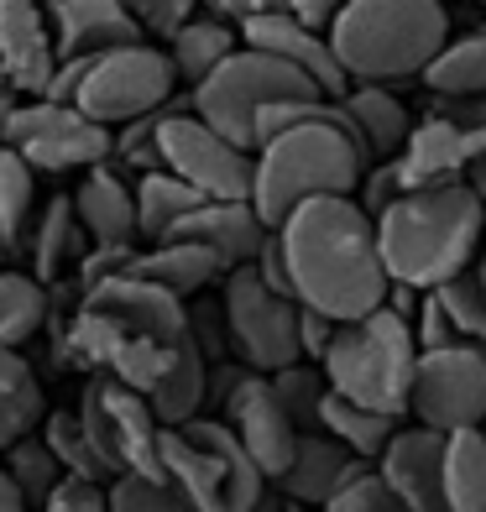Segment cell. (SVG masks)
<instances>
[{"label":"cell","mask_w":486,"mask_h":512,"mask_svg":"<svg viewBox=\"0 0 486 512\" xmlns=\"http://www.w3.org/2000/svg\"><path fill=\"white\" fill-rule=\"evenodd\" d=\"M220 408H225L220 418L230 424V434L241 439V450L257 460V471L267 481H283L304 429H298L288 418V408L277 403L272 377H262V371H230V387L220 392Z\"/></svg>","instance_id":"9a60e30c"},{"label":"cell","mask_w":486,"mask_h":512,"mask_svg":"<svg viewBox=\"0 0 486 512\" xmlns=\"http://www.w3.org/2000/svg\"><path fill=\"white\" fill-rule=\"evenodd\" d=\"M403 194V183H398V168H392V162H372V168L361 173V189H356V204L366 209V215H382V209L392 204Z\"/></svg>","instance_id":"bcb514c9"},{"label":"cell","mask_w":486,"mask_h":512,"mask_svg":"<svg viewBox=\"0 0 486 512\" xmlns=\"http://www.w3.org/2000/svg\"><path fill=\"white\" fill-rule=\"evenodd\" d=\"M0 84H6V74H0Z\"/></svg>","instance_id":"91938a15"},{"label":"cell","mask_w":486,"mask_h":512,"mask_svg":"<svg viewBox=\"0 0 486 512\" xmlns=\"http://www.w3.org/2000/svg\"><path fill=\"white\" fill-rule=\"evenodd\" d=\"M173 110V105H168ZM168 110H157V115H142V121H131V126H115V147H110V162L115 168H126V173H157L162 168V152H157V126H162V115Z\"/></svg>","instance_id":"f35d334b"},{"label":"cell","mask_w":486,"mask_h":512,"mask_svg":"<svg viewBox=\"0 0 486 512\" xmlns=\"http://www.w3.org/2000/svg\"><path fill=\"white\" fill-rule=\"evenodd\" d=\"M361 471H372L366 460H356L351 450L330 439L324 429H309L298 434V450H293V465L283 471V481H272L288 502H304V507H330L345 486H351Z\"/></svg>","instance_id":"7402d4cb"},{"label":"cell","mask_w":486,"mask_h":512,"mask_svg":"<svg viewBox=\"0 0 486 512\" xmlns=\"http://www.w3.org/2000/svg\"><path fill=\"white\" fill-rule=\"evenodd\" d=\"M48 21H53L58 58H95V53L147 42V32L136 27V16L121 0H48Z\"/></svg>","instance_id":"44dd1931"},{"label":"cell","mask_w":486,"mask_h":512,"mask_svg":"<svg viewBox=\"0 0 486 512\" xmlns=\"http://www.w3.org/2000/svg\"><path fill=\"white\" fill-rule=\"evenodd\" d=\"M251 267H257V277H262V283H267L272 293L293 298V283H288V262H283V246H277V230L267 236V246L257 251V262H251Z\"/></svg>","instance_id":"c3c4849f"},{"label":"cell","mask_w":486,"mask_h":512,"mask_svg":"<svg viewBox=\"0 0 486 512\" xmlns=\"http://www.w3.org/2000/svg\"><path fill=\"white\" fill-rule=\"evenodd\" d=\"M121 6L136 16V27L147 37H162V42H168L183 21L199 16V0H121Z\"/></svg>","instance_id":"b9f144b4"},{"label":"cell","mask_w":486,"mask_h":512,"mask_svg":"<svg viewBox=\"0 0 486 512\" xmlns=\"http://www.w3.org/2000/svg\"><path fill=\"white\" fill-rule=\"evenodd\" d=\"M434 110L450 115V121H460L466 131H486V95H476V100H439Z\"/></svg>","instance_id":"816d5d0a"},{"label":"cell","mask_w":486,"mask_h":512,"mask_svg":"<svg viewBox=\"0 0 486 512\" xmlns=\"http://www.w3.org/2000/svg\"><path fill=\"white\" fill-rule=\"evenodd\" d=\"M16 105H21V95L11 84H0V142H6V126H11V115H16Z\"/></svg>","instance_id":"11a10c76"},{"label":"cell","mask_w":486,"mask_h":512,"mask_svg":"<svg viewBox=\"0 0 486 512\" xmlns=\"http://www.w3.org/2000/svg\"><path fill=\"white\" fill-rule=\"evenodd\" d=\"M6 256H11V241H6V230H0V272H6Z\"/></svg>","instance_id":"680465c9"},{"label":"cell","mask_w":486,"mask_h":512,"mask_svg":"<svg viewBox=\"0 0 486 512\" xmlns=\"http://www.w3.org/2000/svg\"><path fill=\"white\" fill-rule=\"evenodd\" d=\"M476 142H481V131H466L460 121H450V115H439V110L424 115V121H413L403 152L392 157L403 194H413V189H445V183H466L471 157H476Z\"/></svg>","instance_id":"d6986e66"},{"label":"cell","mask_w":486,"mask_h":512,"mask_svg":"<svg viewBox=\"0 0 486 512\" xmlns=\"http://www.w3.org/2000/svg\"><path fill=\"white\" fill-rule=\"evenodd\" d=\"M32 220H37V173L0 142V230H6L11 251L27 241Z\"/></svg>","instance_id":"d590c367"},{"label":"cell","mask_w":486,"mask_h":512,"mask_svg":"<svg viewBox=\"0 0 486 512\" xmlns=\"http://www.w3.org/2000/svg\"><path fill=\"white\" fill-rule=\"evenodd\" d=\"M434 293L445 298V314L455 324V335L466 340V345H481V351H486V298L476 293L471 272L455 277V283H445V288H434Z\"/></svg>","instance_id":"60d3db41"},{"label":"cell","mask_w":486,"mask_h":512,"mask_svg":"<svg viewBox=\"0 0 486 512\" xmlns=\"http://www.w3.org/2000/svg\"><path fill=\"white\" fill-rule=\"evenodd\" d=\"M486 241V204L466 183L398 194L377 215V246L392 283L434 293L466 277Z\"/></svg>","instance_id":"277c9868"},{"label":"cell","mask_w":486,"mask_h":512,"mask_svg":"<svg viewBox=\"0 0 486 512\" xmlns=\"http://www.w3.org/2000/svg\"><path fill=\"white\" fill-rule=\"evenodd\" d=\"M283 100H330V95H319V89L298 74V68H288L283 58L257 53V48H246V42H241V53H230L199 89H189V110L241 147H251V136H257V115L267 105H283Z\"/></svg>","instance_id":"ba28073f"},{"label":"cell","mask_w":486,"mask_h":512,"mask_svg":"<svg viewBox=\"0 0 486 512\" xmlns=\"http://www.w3.org/2000/svg\"><path fill=\"white\" fill-rule=\"evenodd\" d=\"M398 424H403V418L356 408V403L335 398V392H330V398H324V408H319V429L330 434V439H340V445L351 450L356 460H366V465H377V455L387 450V439L398 434Z\"/></svg>","instance_id":"d6a6232c"},{"label":"cell","mask_w":486,"mask_h":512,"mask_svg":"<svg viewBox=\"0 0 486 512\" xmlns=\"http://www.w3.org/2000/svg\"><path fill=\"white\" fill-rule=\"evenodd\" d=\"M330 48L351 84L424 79L450 48L445 0H351L330 21Z\"/></svg>","instance_id":"5b68a950"},{"label":"cell","mask_w":486,"mask_h":512,"mask_svg":"<svg viewBox=\"0 0 486 512\" xmlns=\"http://www.w3.org/2000/svg\"><path fill=\"white\" fill-rule=\"evenodd\" d=\"M413 424L460 434L486 424V351L481 345H445V351H419L413 371V398H408Z\"/></svg>","instance_id":"5bb4252c"},{"label":"cell","mask_w":486,"mask_h":512,"mask_svg":"<svg viewBox=\"0 0 486 512\" xmlns=\"http://www.w3.org/2000/svg\"><path fill=\"white\" fill-rule=\"evenodd\" d=\"M466 189L486 204V131H481V142H476V157H471V173H466Z\"/></svg>","instance_id":"f5cc1de1"},{"label":"cell","mask_w":486,"mask_h":512,"mask_svg":"<svg viewBox=\"0 0 486 512\" xmlns=\"http://www.w3.org/2000/svg\"><path fill=\"white\" fill-rule=\"evenodd\" d=\"M345 6H351V0H293L288 11H293L298 21H309L314 32H330V21H335Z\"/></svg>","instance_id":"f907efd6"},{"label":"cell","mask_w":486,"mask_h":512,"mask_svg":"<svg viewBox=\"0 0 486 512\" xmlns=\"http://www.w3.org/2000/svg\"><path fill=\"white\" fill-rule=\"evenodd\" d=\"M157 152H162V173L183 178L199 199H251L257 152L220 136L210 121H199L194 110H168L162 115Z\"/></svg>","instance_id":"7c38bea8"},{"label":"cell","mask_w":486,"mask_h":512,"mask_svg":"<svg viewBox=\"0 0 486 512\" xmlns=\"http://www.w3.org/2000/svg\"><path fill=\"white\" fill-rule=\"evenodd\" d=\"M257 173H251V209L277 230L309 199H351L372 152L356 136L340 100H283L257 115Z\"/></svg>","instance_id":"6da1fadb"},{"label":"cell","mask_w":486,"mask_h":512,"mask_svg":"<svg viewBox=\"0 0 486 512\" xmlns=\"http://www.w3.org/2000/svg\"><path fill=\"white\" fill-rule=\"evenodd\" d=\"M272 392H277V403L288 408V418H293L304 434L319 429V408H324V398H330V382H324V371H319L314 361H298V366H288V371H277Z\"/></svg>","instance_id":"74e56055"},{"label":"cell","mask_w":486,"mask_h":512,"mask_svg":"<svg viewBox=\"0 0 486 512\" xmlns=\"http://www.w3.org/2000/svg\"><path fill=\"white\" fill-rule=\"evenodd\" d=\"M162 481L199 512H251L272 492V481L241 450L225 418L204 413L178 429H162Z\"/></svg>","instance_id":"52a82bcc"},{"label":"cell","mask_w":486,"mask_h":512,"mask_svg":"<svg viewBox=\"0 0 486 512\" xmlns=\"http://www.w3.org/2000/svg\"><path fill=\"white\" fill-rule=\"evenodd\" d=\"M481 434H486V424H481Z\"/></svg>","instance_id":"94428289"},{"label":"cell","mask_w":486,"mask_h":512,"mask_svg":"<svg viewBox=\"0 0 486 512\" xmlns=\"http://www.w3.org/2000/svg\"><path fill=\"white\" fill-rule=\"evenodd\" d=\"M6 147L27 162L32 173H89L110 162L115 131L89 121L79 105H58V100H21L11 126H6Z\"/></svg>","instance_id":"4fadbf2b"},{"label":"cell","mask_w":486,"mask_h":512,"mask_svg":"<svg viewBox=\"0 0 486 512\" xmlns=\"http://www.w3.org/2000/svg\"><path fill=\"white\" fill-rule=\"evenodd\" d=\"M424 84L434 100H476L486 95V21L466 37H450V48L429 63Z\"/></svg>","instance_id":"4dcf8cb0"},{"label":"cell","mask_w":486,"mask_h":512,"mask_svg":"<svg viewBox=\"0 0 486 512\" xmlns=\"http://www.w3.org/2000/svg\"><path fill=\"white\" fill-rule=\"evenodd\" d=\"M220 319H225L230 351L246 361V371L277 377V371L304 361V345H298V304L283 293H272L257 277V267L225 272Z\"/></svg>","instance_id":"30bf717a"},{"label":"cell","mask_w":486,"mask_h":512,"mask_svg":"<svg viewBox=\"0 0 486 512\" xmlns=\"http://www.w3.org/2000/svg\"><path fill=\"white\" fill-rule=\"evenodd\" d=\"M74 215L84 225L89 246H136V189L115 173V162L79 173L74 189Z\"/></svg>","instance_id":"603a6c76"},{"label":"cell","mask_w":486,"mask_h":512,"mask_svg":"<svg viewBox=\"0 0 486 512\" xmlns=\"http://www.w3.org/2000/svg\"><path fill=\"white\" fill-rule=\"evenodd\" d=\"M0 74L21 100H42L58 74L48 0H0Z\"/></svg>","instance_id":"2e32d148"},{"label":"cell","mask_w":486,"mask_h":512,"mask_svg":"<svg viewBox=\"0 0 486 512\" xmlns=\"http://www.w3.org/2000/svg\"><path fill=\"white\" fill-rule=\"evenodd\" d=\"M340 110L351 115V126H356V136L366 142V152H372V162L398 157L403 142H408V131H413L408 105L392 95L387 84H351L340 95Z\"/></svg>","instance_id":"cb8c5ba5"},{"label":"cell","mask_w":486,"mask_h":512,"mask_svg":"<svg viewBox=\"0 0 486 512\" xmlns=\"http://www.w3.org/2000/svg\"><path fill=\"white\" fill-rule=\"evenodd\" d=\"M136 189V236H142L147 246H157V241H168L173 230L183 225V215H194V209L204 204L189 183L183 178H173V173H142L131 183Z\"/></svg>","instance_id":"f546056e"},{"label":"cell","mask_w":486,"mask_h":512,"mask_svg":"<svg viewBox=\"0 0 486 512\" xmlns=\"http://www.w3.org/2000/svg\"><path fill=\"white\" fill-rule=\"evenodd\" d=\"M335 330L340 324L335 319H324V314H314V309H298V345H304V361H324V351H330V340H335Z\"/></svg>","instance_id":"7dc6e473"},{"label":"cell","mask_w":486,"mask_h":512,"mask_svg":"<svg viewBox=\"0 0 486 512\" xmlns=\"http://www.w3.org/2000/svg\"><path fill=\"white\" fill-rule=\"evenodd\" d=\"M74 413H79L95 455L105 460L110 481L115 476L162 481V424H157V413L142 392H131L110 377H89Z\"/></svg>","instance_id":"8fae6325"},{"label":"cell","mask_w":486,"mask_h":512,"mask_svg":"<svg viewBox=\"0 0 486 512\" xmlns=\"http://www.w3.org/2000/svg\"><path fill=\"white\" fill-rule=\"evenodd\" d=\"M293 0H210V11L225 16V21H251V16H267V11H288Z\"/></svg>","instance_id":"681fc988"},{"label":"cell","mask_w":486,"mask_h":512,"mask_svg":"<svg viewBox=\"0 0 486 512\" xmlns=\"http://www.w3.org/2000/svg\"><path fill=\"white\" fill-rule=\"evenodd\" d=\"M277 246L288 262L293 304L335 324L366 319L387 304L392 277L382 267L377 220L351 199H309L277 225Z\"/></svg>","instance_id":"7a4b0ae2"},{"label":"cell","mask_w":486,"mask_h":512,"mask_svg":"<svg viewBox=\"0 0 486 512\" xmlns=\"http://www.w3.org/2000/svg\"><path fill=\"white\" fill-rule=\"evenodd\" d=\"M147 403H152V413H157L162 429H178V424H189V418L204 413V403H210V356L199 351L194 335L183 340L173 371L147 392Z\"/></svg>","instance_id":"4316f807"},{"label":"cell","mask_w":486,"mask_h":512,"mask_svg":"<svg viewBox=\"0 0 486 512\" xmlns=\"http://www.w3.org/2000/svg\"><path fill=\"white\" fill-rule=\"evenodd\" d=\"M319 512H413V507L392 497L377 471H361V476L345 486V492H340L330 507H319Z\"/></svg>","instance_id":"7bdbcfd3"},{"label":"cell","mask_w":486,"mask_h":512,"mask_svg":"<svg viewBox=\"0 0 486 512\" xmlns=\"http://www.w3.org/2000/svg\"><path fill=\"white\" fill-rule=\"evenodd\" d=\"M131 277L142 283H157L178 298H194L199 288H210L215 277H225V267L215 262V251H204L194 241H157V246H142L131 262Z\"/></svg>","instance_id":"484cf974"},{"label":"cell","mask_w":486,"mask_h":512,"mask_svg":"<svg viewBox=\"0 0 486 512\" xmlns=\"http://www.w3.org/2000/svg\"><path fill=\"white\" fill-rule=\"evenodd\" d=\"M48 324V288L32 272H0V345L21 351Z\"/></svg>","instance_id":"836d02e7"},{"label":"cell","mask_w":486,"mask_h":512,"mask_svg":"<svg viewBox=\"0 0 486 512\" xmlns=\"http://www.w3.org/2000/svg\"><path fill=\"white\" fill-rule=\"evenodd\" d=\"M372 471L413 512H445V434L439 429L398 424V434L387 439V450L377 455Z\"/></svg>","instance_id":"ac0fdd59"},{"label":"cell","mask_w":486,"mask_h":512,"mask_svg":"<svg viewBox=\"0 0 486 512\" xmlns=\"http://www.w3.org/2000/svg\"><path fill=\"white\" fill-rule=\"evenodd\" d=\"M471 283H476V293L486 298V241H481V256H476V267H471Z\"/></svg>","instance_id":"9f6ffc18"},{"label":"cell","mask_w":486,"mask_h":512,"mask_svg":"<svg viewBox=\"0 0 486 512\" xmlns=\"http://www.w3.org/2000/svg\"><path fill=\"white\" fill-rule=\"evenodd\" d=\"M6 455V465H0V471H6L11 481H16V492L27 497V507L37 512L42 502H48L58 486L68 481V471L58 465V455L42 445V434H27V439H16L11 450H0Z\"/></svg>","instance_id":"e575fe53"},{"label":"cell","mask_w":486,"mask_h":512,"mask_svg":"<svg viewBox=\"0 0 486 512\" xmlns=\"http://www.w3.org/2000/svg\"><path fill=\"white\" fill-rule=\"evenodd\" d=\"M84 241H89V236H84V225H79V215H74V194H53L48 209L32 220V277L48 288L68 262L79 267Z\"/></svg>","instance_id":"f1b7e54d"},{"label":"cell","mask_w":486,"mask_h":512,"mask_svg":"<svg viewBox=\"0 0 486 512\" xmlns=\"http://www.w3.org/2000/svg\"><path fill=\"white\" fill-rule=\"evenodd\" d=\"M37 434H42V445L58 455V465H63L74 481H100V486H110V471H105V460L95 455V445H89L79 413H48Z\"/></svg>","instance_id":"8d00e7d4"},{"label":"cell","mask_w":486,"mask_h":512,"mask_svg":"<svg viewBox=\"0 0 486 512\" xmlns=\"http://www.w3.org/2000/svg\"><path fill=\"white\" fill-rule=\"evenodd\" d=\"M230 53H241V27L225 16H194L168 37V63H173L178 84H189V89H199Z\"/></svg>","instance_id":"d4e9b609"},{"label":"cell","mask_w":486,"mask_h":512,"mask_svg":"<svg viewBox=\"0 0 486 512\" xmlns=\"http://www.w3.org/2000/svg\"><path fill=\"white\" fill-rule=\"evenodd\" d=\"M178 95V74L168 63V48H152V42H131V48L115 53H95L84 68V84L74 105L100 126H131L142 115L168 110Z\"/></svg>","instance_id":"9c48e42d"},{"label":"cell","mask_w":486,"mask_h":512,"mask_svg":"<svg viewBox=\"0 0 486 512\" xmlns=\"http://www.w3.org/2000/svg\"><path fill=\"white\" fill-rule=\"evenodd\" d=\"M48 418V398H42V382H37V366L0 345V450H11L16 439H27L42 429Z\"/></svg>","instance_id":"83f0119b"},{"label":"cell","mask_w":486,"mask_h":512,"mask_svg":"<svg viewBox=\"0 0 486 512\" xmlns=\"http://www.w3.org/2000/svg\"><path fill=\"white\" fill-rule=\"evenodd\" d=\"M251 512H283V507H277V497H272V492H267V497H262V502H257V507H251Z\"/></svg>","instance_id":"6f0895ef"},{"label":"cell","mask_w":486,"mask_h":512,"mask_svg":"<svg viewBox=\"0 0 486 512\" xmlns=\"http://www.w3.org/2000/svg\"><path fill=\"white\" fill-rule=\"evenodd\" d=\"M445 512H486V434H445Z\"/></svg>","instance_id":"1f68e13d"},{"label":"cell","mask_w":486,"mask_h":512,"mask_svg":"<svg viewBox=\"0 0 486 512\" xmlns=\"http://www.w3.org/2000/svg\"><path fill=\"white\" fill-rule=\"evenodd\" d=\"M241 42L246 48H257V53H272V58H283L288 68H298L319 95H330L340 100L345 89H351V79H345V68L330 48V32H314L309 21H298L293 11H267V16H251L241 21Z\"/></svg>","instance_id":"e0dca14e"},{"label":"cell","mask_w":486,"mask_h":512,"mask_svg":"<svg viewBox=\"0 0 486 512\" xmlns=\"http://www.w3.org/2000/svg\"><path fill=\"white\" fill-rule=\"evenodd\" d=\"M0 512H32V507H27V497L16 492V481H11L6 471H0Z\"/></svg>","instance_id":"db71d44e"},{"label":"cell","mask_w":486,"mask_h":512,"mask_svg":"<svg viewBox=\"0 0 486 512\" xmlns=\"http://www.w3.org/2000/svg\"><path fill=\"white\" fill-rule=\"evenodd\" d=\"M267 220L251 209V199H204L194 215H183V225L173 230L168 241H194L204 251H215V262L225 272L251 267L257 251L267 246Z\"/></svg>","instance_id":"ffe728a7"},{"label":"cell","mask_w":486,"mask_h":512,"mask_svg":"<svg viewBox=\"0 0 486 512\" xmlns=\"http://www.w3.org/2000/svg\"><path fill=\"white\" fill-rule=\"evenodd\" d=\"M136 251H142V246H89V251L79 256V267H74L79 293L110 283V277H126V272H131V262H136Z\"/></svg>","instance_id":"ee69618b"},{"label":"cell","mask_w":486,"mask_h":512,"mask_svg":"<svg viewBox=\"0 0 486 512\" xmlns=\"http://www.w3.org/2000/svg\"><path fill=\"white\" fill-rule=\"evenodd\" d=\"M319 371L335 398L403 418L413 398V371H419V335H413V324L403 314H392L382 304L377 314L340 324Z\"/></svg>","instance_id":"8992f818"},{"label":"cell","mask_w":486,"mask_h":512,"mask_svg":"<svg viewBox=\"0 0 486 512\" xmlns=\"http://www.w3.org/2000/svg\"><path fill=\"white\" fill-rule=\"evenodd\" d=\"M183 340H189V304L131 272L79 293V309L63 335L79 366L142 392V398L173 371Z\"/></svg>","instance_id":"3957f363"},{"label":"cell","mask_w":486,"mask_h":512,"mask_svg":"<svg viewBox=\"0 0 486 512\" xmlns=\"http://www.w3.org/2000/svg\"><path fill=\"white\" fill-rule=\"evenodd\" d=\"M110 512H199L189 497H178L168 481L147 476H115L110 481Z\"/></svg>","instance_id":"ab89813d"},{"label":"cell","mask_w":486,"mask_h":512,"mask_svg":"<svg viewBox=\"0 0 486 512\" xmlns=\"http://www.w3.org/2000/svg\"><path fill=\"white\" fill-rule=\"evenodd\" d=\"M37 512H110V486H100V481H74V476H68Z\"/></svg>","instance_id":"f6af8a7d"}]
</instances>
